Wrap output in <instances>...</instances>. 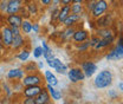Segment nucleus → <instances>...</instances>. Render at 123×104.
Returning <instances> with one entry per match:
<instances>
[{
	"instance_id": "obj_15",
	"label": "nucleus",
	"mask_w": 123,
	"mask_h": 104,
	"mask_svg": "<svg viewBox=\"0 0 123 104\" xmlns=\"http://www.w3.org/2000/svg\"><path fill=\"white\" fill-rule=\"evenodd\" d=\"M23 4L14 0H7V11L6 14H19V11L21 8Z\"/></svg>"
},
{
	"instance_id": "obj_20",
	"label": "nucleus",
	"mask_w": 123,
	"mask_h": 104,
	"mask_svg": "<svg viewBox=\"0 0 123 104\" xmlns=\"http://www.w3.org/2000/svg\"><path fill=\"white\" fill-rule=\"evenodd\" d=\"M70 5H61L59 6V13H58V19L57 23L58 24H63V21L66 19V17L70 14Z\"/></svg>"
},
{
	"instance_id": "obj_42",
	"label": "nucleus",
	"mask_w": 123,
	"mask_h": 104,
	"mask_svg": "<svg viewBox=\"0 0 123 104\" xmlns=\"http://www.w3.org/2000/svg\"><path fill=\"white\" fill-rule=\"evenodd\" d=\"M50 6H52V7H59L61 6V0H51Z\"/></svg>"
},
{
	"instance_id": "obj_47",
	"label": "nucleus",
	"mask_w": 123,
	"mask_h": 104,
	"mask_svg": "<svg viewBox=\"0 0 123 104\" xmlns=\"http://www.w3.org/2000/svg\"><path fill=\"white\" fill-rule=\"evenodd\" d=\"M72 2H80V4H84V0H72Z\"/></svg>"
},
{
	"instance_id": "obj_24",
	"label": "nucleus",
	"mask_w": 123,
	"mask_h": 104,
	"mask_svg": "<svg viewBox=\"0 0 123 104\" xmlns=\"http://www.w3.org/2000/svg\"><path fill=\"white\" fill-rule=\"evenodd\" d=\"M114 53H115V60H121L123 57V44H122V37H120L118 43L114 47Z\"/></svg>"
},
{
	"instance_id": "obj_46",
	"label": "nucleus",
	"mask_w": 123,
	"mask_h": 104,
	"mask_svg": "<svg viewBox=\"0 0 123 104\" xmlns=\"http://www.w3.org/2000/svg\"><path fill=\"white\" fill-rule=\"evenodd\" d=\"M118 89L121 90V91L123 90V83L122 82H120V83H118Z\"/></svg>"
},
{
	"instance_id": "obj_28",
	"label": "nucleus",
	"mask_w": 123,
	"mask_h": 104,
	"mask_svg": "<svg viewBox=\"0 0 123 104\" xmlns=\"http://www.w3.org/2000/svg\"><path fill=\"white\" fill-rule=\"evenodd\" d=\"M20 52L17 55V58L20 60V61H27L29 58H30V55H31V51L29 49H21V50H19Z\"/></svg>"
},
{
	"instance_id": "obj_4",
	"label": "nucleus",
	"mask_w": 123,
	"mask_h": 104,
	"mask_svg": "<svg viewBox=\"0 0 123 104\" xmlns=\"http://www.w3.org/2000/svg\"><path fill=\"white\" fill-rule=\"evenodd\" d=\"M66 74H68L69 80H70L71 83H74V84L79 83V82H83V80L86 78L80 67H71V69H68Z\"/></svg>"
},
{
	"instance_id": "obj_33",
	"label": "nucleus",
	"mask_w": 123,
	"mask_h": 104,
	"mask_svg": "<svg viewBox=\"0 0 123 104\" xmlns=\"http://www.w3.org/2000/svg\"><path fill=\"white\" fill-rule=\"evenodd\" d=\"M43 57L45 58V60H52V59H53V58H55V55H53L52 49H51V50L43 51Z\"/></svg>"
},
{
	"instance_id": "obj_3",
	"label": "nucleus",
	"mask_w": 123,
	"mask_h": 104,
	"mask_svg": "<svg viewBox=\"0 0 123 104\" xmlns=\"http://www.w3.org/2000/svg\"><path fill=\"white\" fill-rule=\"evenodd\" d=\"M12 39H13V34L11 32V27L7 24H4L0 26V40L4 45L5 49H10L12 44Z\"/></svg>"
},
{
	"instance_id": "obj_26",
	"label": "nucleus",
	"mask_w": 123,
	"mask_h": 104,
	"mask_svg": "<svg viewBox=\"0 0 123 104\" xmlns=\"http://www.w3.org/2000/svg\"><path fill=\"white\" fill-rule=\"evenodd\" d=\"M19 27H20V31L24 36H27L32 32V21H30L29 19H23V23Z\"/></svg>"
},
{
	"instance_id": "obj_1",
	"label": "nucleus",
	"mask_w": 123,
	"mask_h": 104,
	"mask_svg": "<svg viewBox=\"0 0 123 104\" xmlns=\"http://www.w3.org/2000/svg\"><path fill=\"white\" fill-rule=\"evenodd\" d=\"M114 76L110 70H102L93 79V85L96 89H107L112 84Z\"/></svg>"
},
{
	"instance_id": "obj_12",
	"label": "nucleus",
	"mask_w": 123,
	"mask_h": 104,
	"mask_svg": "<svg viewBox=\"0 0 123 104\" xmlns=\"http://www.w3.org/2000/svg\"><path fill=\"white\" fill-rule=\"evenodd\" d=\"M82 18L83 15L80 14H74V13H70V14L66 17V19L63 21L62 25H64L65 27H69V26H77L79 21H82Z\"/></svg>"
},
{
	"instance_id": "obj_13",
	"label": "nucleus",
	"mask_w": 123,
	"mask_h": 104,
	"mask_svg": "<svg viewBox=\"0 0 123 104\" xmlns=\"http://www.w3.org/2000/svg\"><path fill=\"white\" fill-rule=\"evenodd\" d=\"M36 104H49L51 103V96L49 93V91L46 90V88L42 90L36 97H34Z\"/></svg>"
},
{
	"instance_id": "obj_9",
	"label": "nucleus",
	"mask_w": 123,
	"mask_h": 104,
	"mask_svg": "<svg viewBox=\"0 0 123 104\" xmlns=\"http://www.w3.org/2000/svg\"><path fill=\"white\" fill-rule=\"evenodd\" d=\"M80 69L84 72L85 77H91L97 71V65L91 60H85V61H83L80 64Z\"/></svg>"
},
{
	"instance_id": "obj_49",
	"label": "nucleus",
	"mask_w": 123,
	"mask_h": 104,
	"mask_svg": "<svg viewBox=\"0 0 123 104\" xmlns=\"http://www.w3.org/2000/svg\"><path fill=\"white\" fill-rule=\"evenodd\" d=\"M14 1H18V2H21L23 4V0H14Z\"/></svg>"
},
{
	"instance_id": "obj_36",
	"label": "nucleus",
	"mask_w": 123,
	"mask_h": 104,
	"mask_svg": "<svg viewBox=\"0 0 123 104\" xmlns=\"http://www.w3.org/2000/svg\"><path fill=\"white\" fill-rule=\"evenodd\" d=\"M1 86H2V89H4V91L6 92V95L10 97L12 93H13V90H12V88H10V85L7 84V83H2L1 84Z\"/></svg>"
},
{
	"instance_id": "obj_21",
	"label": "nucleus",
	"mask_w": 123,
	"mask_h": 104,
	"mask_svg": "<svg viewBox=\"0 0 123 104\" xmlns=\"http://www.w3.org/2000/svg\"><path fill=\"white\" fill-rule=\"evenodd\" d=\"M70 12L74 14L80 15H84V13H86L85 8H84V4H80V2H72L70 5Z\"/></svg>"
},
{
	"instance_id": "obj_39",
	"label": "nucleus",
	"mask_w": 123,
	"mask_h": 104,
	"mask_svg": "<svg viewBox=\"0 0 123 104\" xmlns=\"http://www.w3.org/2000/svg\"><path fill=\"white\" fill-rule=\"evenodd\" d=\"M23 103H24V104H36L34 97H24Z\"/></svg>"
},
{
	"instance_id": "obj_37",
	"label": "nucleus",
	"mask_w": 123,
	"mask_h": 104,
	"mask_svg": "<svg viewBox=\"0 0 123 104\" xmlns=\"http://www.w3.org/2000/svg\"><path fill=\"white\" fill-rule=\"evenodd\" d=\"M98 40H99V38L96 36V34H93L91 37H89V43H90V47H93L95 45L98 43Z\"/></svg>"
},
{
	"instance_id": "obj_29",
	"label": "nucleus",
	"mask_w": 123,
	"mask_h": 104,
	"mask_svg": "<svg viewBox=\"0 0 123 104\" xmlns=\"http://www.w3.org/2000/svg\"><path fill=\"white\" fill-rule=\"evenodd\" d=\"M76 45V49L78 52H86L89 49H90V43H89V39L88 40H84L82 43H78V44H75Z\"/></svg>"
},
{
	"instance_id": "obj_25",
	"label": "nucleus",
	"mask_w": 123,
	"mask_h": 104,
	"mask_svg": "<svg viewBox=\"0 0 123 104\" xmlns=\"http://www.w3.org/2000/svg\"><path fill=\"white\" fill-rule=\"evenodd\" d=\"M25 8H26V11L29 12L30 17H36V15L38 14V12H39V8H38L37 2H36V1H32V0H31L30 2L26 4Z\"/></svg>"
},
{
	"instance_id": "obj_41",
	"label": "nucleus",
	"mask_w": 123,
	"mask_h": 104,
	"mask_svg": "<svg viewBox=\"0 0 123 104\" xmlns=\"http://www.w3.org/2000/svg\"><path fill=\"white\" fill-rule=\"evenodd\" d=\"M10 27H11V32H12L13 36H17V34H20L21 33L20 27H18V26H10Z\"/></svg>"
},
{
	"instance_id": "obj_16",
	"label": "nucleus",
	"mask_w": 123,
	"mask_h": 104,
	"mask_svg": "<svg viewBox=\"0 0 123 104\" xmlns=\"http://www.w3.org/2000/svg\"><path fill=\"white\" fill-rule=\"evenodd\" d=\"M24 76H25V72L23 69H20V67L11 69L7 72V79L8 80H21Z\"/></svg>"
},
{
	"instance_id": "obj_32",
	"label": "nucleus",
	"mask_w": 123,
	"mask_h": 104,
	"mask_svg": "<svg viewBox=\"0 0 123 104\" xmlns=\"http://www.w3.org/2000/svg\"><path fill=\"white\" fill-rule=\"evenodd\" d=\"M43 56V47L42 46H36L34 49H33V57L36 58V59H38V58H40Z\"/></svg>"
},
{
	"instance_id": "obj_43",
	"label": "nucleus",
	"mask_w": 123,
	"mask_h": 104,
	"mask_svg": "<svg viewBox=\"0 0 123 104\" xmlns=\"http://www.w3.org/2000/svg\"><path fill=\"white\" fill-rule=\"evenodd\" d=\"M39 2H40L44 7H47V6L51 4V0H39Z\"/></svg>"
},
{
	"instance_id": "obj_48",
	"label": "nucleus",
	"mask_w": 123,
	"mask_h": 104,
	"mask_svg": "<svg viewBox=\"0 0 123 104\" xmlns=\"http://www.w3.org/2000/svg\"><path fill=\"white\" fill-rule=\"evenodd\" d=\"M2 49H5V47H4V45H2V43H1V40H0V51H1Z\"/></svg>"
},
{
	"instance_id": "obj_40",
	"label": "nucleus",
	"mask_w": 123,
	"mask_h": 104,
	"mask_svg": "<svg viewBox=\"0 0 123 104\" xmlns=\"http://www.w3.org/2000/svg\"><path fill=\"white\" fill-rule=\"evenodd\" d=\"M32 31H33V33H39L40 32V25L38 23H32Z\"/></svg>"
},
{
	"instance_id": "obj_50",
	"label": "nucleus",
	"mask_w": 123,
	"mask_h": 104,
	"mask_svg": "<svg viewBox=\"0 0 123 104\" xmlns=\"http://www.w3.org/2000/svg\"><path fill=\"white\" fill-rule=\"evenodd\" d=\"M32 1H36V2H37V1H39V0H32Z\"/></svg>"
},
{
	"instance_id": "obj_27",
	"label": "nucleus",
	"mask_w": 123,
	"mask_h": 104,
	"mask_svg": "<svg viewBox=\"0 0 123 104\" xmlns=\"http://www.w3.org/2000/svg\"><path fill=\"white\" fill-rule=\"evenodd\" d=\"M24 72L25 73H32V72H36V71H39L38 69V65L36 61H29L27 64L24 65Z\"/></svg>"
},
{
	"instance_id": "obj_5",
	"label": "nucleus",
	"mask_w": 123,
	"mask_h": 104,
	"mask_svg": "<svg viewBox=\"0 0 123 104\" xmlns=\"http://www.w3.org/2000/svg\"><path fill=\"white\" fill-rule=\"evenodd\" d=\"M109 8V4L107 0H97L95 4V7L92 8V11L90 12V17L92 19L98 18L99 15L104 14Z\"/></svg>"
},
{
	"instance_id": "obj_11",
	"label": "nucleus",
	"mask_w": 123,
	"mask_h": 104,
	"mask_svg": "<svg viewBox=\"0 0 123 104\" xmlns=\"http://www.w3.org/2000/svg\"><path fill=\"white\" fill-rule=\"evenodd\" d=\"M25 45H26L25 36H24L23 33H20V34L13 36L12 44H11V47H10V49H12V50H14V51H19V50H21Z\"/></svg>"
},
{
	"instance_id": "obj_44",
	"label": "nucleus",
	"mask_w": 123,
	"mask_h": 104,
	"mask_svg": "<svg viewBox=\"0 0 123 104\" xmlns=\"http://www.w3.org/2000/svg\"><path fill=\"white\" fill-rule=\"evenodd\" d=\"M72 0H61V5H71Z\"/></svg>"
},
{
	"instance_id": "obj_8",
	"label": "nucleus",
	"mask_w": 123,
	"mask_h": 104,
	"mask_svg": "<svg viewBox=\"0 0 123 104\" xmlns=\"http://www.w3.org/2000/svg\"><path fill=\"white\" fill-rule=\"evenodd\" d=\"M89 37H90V34L86 30H84L82 27H79V29L76 27V30H75L72 37H71V40H72L74 44H78V43H82L84 40H88Z\"/></svg>"
},
{
	"instance_id": "obj_38",
	"label": "nucleus",
	"mask_w": 123,
	"mask_h": 104,
	"mask_svg": "<svg viewBox=\"0 0 123 104\" xmlns=\"http://www.w3.org/2000/svg\"><path fill=\"white\" fill-rule=\"evenodd\" d=\"M108 96H109L110 99H117L118 98V93H117L116 90H109L108 91Z\"/></svg>"
},
{
	"instance_id": "obj_30",
	"label": "nucleus",
	"mask_w": 123,
	"mask_h": 104,
	"mask_svg": "<svg viewBox=\"0 0 123 104\" xmlns=\"http://www.w3.org/2000/svg\"><path fill=\"white\" fill-rule=\"evenodd\" d=\"M58 13H59V7H53V8L50 11L51 24H55V23H57V19H58Z\"/></svg>"
},
{
	"instance_id": "obj_19",
	"label": "nucleus",
	"mask_w": 123,
	"mask_h": 104,
	"mask_svg": "<svg viewBox=\"0 0 123 104\" xmlns=\"http://www.w3.org/2000/svg\"><path fill=\"white\" fill-rule=\"evenodd\" d=\"M115 39H116V38H99L98 43L95 45L92 49L96 50V51H98V50H103V49H105V47H108V46H110V45L115 42Z\"/></svg>"
},
{
	"instance_id": "obj_34",
	"label": "nucleus",
	"mask_w": 123,
	"mask_h": 104,
	"mask_svg": "<svg viewBox=\"0 0 123 104\" xmlns=\"http://www.w3.org/2000/svg\"><path fill=\"white\" fill-rule=\"evenodd\" d=\"M7 11V0H0V14H6Z\"/></svg>"
},
{
	"instance_id": "obj_17",
	"label": "nucleus",
	"mask_w": 123,
	"mask_h": 104,
	"mask_svg": "<svg viewBox=\"0 0 123 104\" xmlns=\"http://www.w3.org/2000/svg\"><path fill=\"white\" fill-rule=\"evenodd\" d=\"M23 23V17L20 14H7L6 15V24L8 26H20Z\"/></svg>"
},
{
	"instance_id": "obj_22",
	"label": "nucleus",
	"mask_w": 123,
	"mask_h": 104,
	"mask_svg": "<svg viewBox=\"0 0 123 104\" xmlns=\"http://www.w3.org/2000/svg\"><path fill=\"white\" fill-rule=\"evenodd\" d=\"M46 90L49 91V93H50V96H51V99H53V101H61L62 97H63V95H62V92L59 90L55 89V86H52V85H50V84H46Z\"/></svg>"
},
{
	"instance_id": "obj_31",
	"label": "nucleus",
	"mask_w": 123,
	"mask_h": 104,
	"mask_svg": "<svg viewBox=\"0 0 123 104\" xmlns=\"http://www.w3.org/2000/svg\"><path fill=\"white\" fill-rule=\"evenodd\" d=\"M85 1V0H84ZM97 0H86L85 1V5H84V8H85V12L88 14H90V12L92 11V8L95 7V4H96Z\"/></svg>"
},
{
	"instance_id": "obj_23",
	"label": "nucleus",
	"mask_w": 123,
	"mask_h": 104,
	"mask_svg": "<svg viewBox=\"0 0 123 104\" xmlns=\"http://www.w3.org/2000/svg\"><path fill=\"white\" fill-rule=\"evenodd\" d=\"M44 80L46 82V84H50L52 86H57L58 85V79L55 74L52 73L51 71H45L44 72Z\"/></svg>"
},
{
	"instance_id": "obj_2",
	"label": "nucleus",
	"mask_w": 123,
	"mask_h": 104,
	"mask_svg": "<svg viewBox=\"0 0 123 104\" xmlns=\"http://www.w3.org/2000/svg\"><path fill=\"white\" fill-rule=\"evenodd\" d=\"M23 86H29V85H42L44 82L43 76L39 73V71L32 72V73H26L23 79L20 80Z\"/></svg>"
},
{
	"instance_id": "obj_45",
	"label": "nucleus",
	"mask_w": 123,
	"mask_h": 104,
	"mask_svg": "<svg viewBox=\"0 0 123 104\" xmlns=\"http://www.w3.org/2000/svg\"><path fill=\"white\" fill-rule=\"evenodd\" d=\"M43 66H44V64H43V61H39V64H38V69L40 70V69H43Z\"/></svg>"
},
{
	"instance_id": "obj_35",
	"label": "nucleus",
	"mask_w": 123,
	"mask_h": 104,
	"mask_svg": "<svg viewBox=\"0 0 123 104\" xmlns=\"http://www.w3.org/2000/svg\"><path fill=\"white\" fill-rule=\"evenodd\" d=\"M23 84H21V82L20 80H14V85L12 86V90L15 91V92H20L21 90H23Z\"/></svg>"
},
{
	"instance_id": "obj_7",
	"label": "nucleus",
	"mask_w": 123,
	"mask_h": 104,
	"mask_svg": "<svg viewBox=\"0 0 123 104\" xmlns=\"http://www.w3.org/2000/svg\"><path fill=\"white\" fill-rule=\"evenodd\" d=\"M112 24V14L111 13H104V14L99 15L98 18L95 19V26L96 29L98 27H109Z\"/></svg>"
},
{
	"instance_id": "obj_18",
	"label": "nucleus",
	"mask_w": 123,
	"mask_h": 104,
	"mask_svg": "<svg viewBox=\"0 0 123 104\" xmlns=\"http://www.w3.org/2000/svg\"><path fill=\"white\" fill-rule=\"evenodd\" d=\"M75 30H76V26H69V27H65V30L58 32L57 37H58L61 40H63V42H65V40H70L71 37H72V34H74V32H75Z\"/></svg>"
},
{
	"instance_id": "obj_14",
	"label": "nucleus",
	"mask_w": 123,
	"mask_h": 104,
	"mask_svg": "<svg viewBox=\"0 0 123 104\" xmlns=\"http://www.w3.org/2000/svg\"><path fill=\"white\" fill-rule=\"evenodd\" d=\"M95 30H96V36L98 38H116L115 32L112 31L110 26L109 27H98Z\"/></svg>"
},
{
	"instance_id": "obj_6",
	"label": "nucleus",
	"mask_w": 123,
	"mask_h": 104,
	"mask_svg": "<svg viewBox=\"0 0 123 104\" xmlns=\"http://www.w3.org/2000/svg\"><path fill=\"white\" fill-rule=\"evenodd\" d=\"M47 65L50 67H52L57 73H61V74H66V71H68V65H65L63 61H62L59 58H53L52 60H46Z\"/></svg>"
},
{
	"instance_id": "obj_10",
	"label": "nucleus",
	"mask_w": 123,
	"mask_h": 104,
	"mask_svg": "<svg viewBox=\"0 0 123 104\" xmlns=\"http://www.w3.org/2000/svg\"><path fill=\"white\" fill-rule=\"evenodd\" d=\"M43 89H44L43 84L42 85H29V86L23 88L21 93H23L24 97H36Z\"/></svg>"
}]
</instances>
